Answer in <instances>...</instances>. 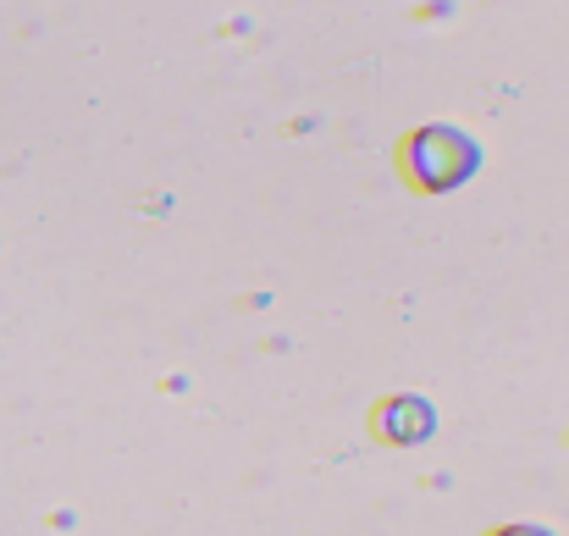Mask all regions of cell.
Returning <instances> with one entry per match:
<instances>
[{
	"mask_svg": "<svg viewBox=\"0 0 569 536\" xmlns=\"http://www.w3.org/2000/svg\"><path fill=\"white\" fill-rule=\"evenodd\" d=\"M398 172L415 193H453L481 172V145L453 122H431L398 145Z\"/></svg>",
	"mask_w": 569,
	"mask_h": 536,
	"instance_id": "obj_1",
	"label": "cell"
},
{
	"mask_svg": "<svg viewBox=\"0 0 569 536\" xmlns=\"http://www.w3.org/2000/svg\"><path fill=\"white\" fill-rule=\"evenodd\" d=\"M487 536H559V532L542 526V520H515V526H492Z\"/></svg>",
	"mask_w": 569,
	"mask_h": 536,
	"instance_id": "obj_3",
	"label": "cell"
},
{
	"mask_svg": "<svg viewBox=\"0 0 569 536\" xmlns=\"http://www.w3.org/2000/svg\"><path fill=\"white\" fill-rule=\"evenodd\" d=\"M371 426H377L381 443H392V448H415V443H431V431H437V409H431L420 393H392L387 404L371 409Z\"/></svg>",
	"mask_w": 569,
	"mask_h": 536,
	"instance_id": "obj_2",
	"label": "cell"
}]
</instances>
